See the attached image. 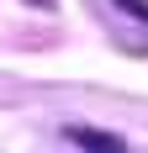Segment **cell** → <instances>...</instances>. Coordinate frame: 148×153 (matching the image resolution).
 Segmentation results:
<instances>
[{
	"label": "cell",
	"mask_w": 148,
	"mask_h": 153,
	"mask_svg": "<svg viewBox=\"0 0 148 153\" xmlns=\"http://www.w3.org/2000/svg\"><path fill=\"white\" fill-rule=\"evenodd\" d=\"M69 143L85 153H127V143L117 132H101V127H69Z\"/></svg>",
	"instance_id": "6da1fadb"
},
{
	"label": "cell",
	"mask_w": 148,
	"mask_h": 153,
	"mask_svg": "<svg viewBox=\"0 0 148 153\" xmlns=\"http://www.w3.org/2000/svg\"><path fill=\"white\" fill-rule=\"evenodd\" d=\"M117 5H122V11H132V16H143V21H148V0H117Z\"/></svg>",
	"instance_id": "7a4b0ae2"
}]
</instances>
